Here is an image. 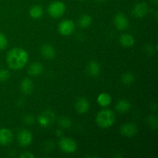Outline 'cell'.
I'll return each instance as SVG.
<instances>
[{
    "mask_svg": "<svg viewBox=\"0 0 158 158\" xmlns=\"http://www.w3.org/2000/svg\"><path fill=\"white\" fill-rule=\"evenodd\" d=\"M29 60V54L19 47H15L10 49L6 56V63L10 69L19 70L24 67Z\"/></svg>",
    "mask_w": 158,
    "mask_h": 158,
    "instance_id": "cell-1",
    "label": "cell"
},
{
    "mask_svg": "<svg viewBox=\"0 0 158 158\" xmlns=\"http://www.w3.org/2000/svg\"><path fill=\"white\" fill-rule=\"evenodd\" d=\"M55 121V114L51 110H46L40 114L38 117V122L43 127L51 126Z\"/></svg>",
    "mask_w": 158,
    "mask_h": 158,
    "instance_id": "cell-6",
    "label": "cell"
},
{
    "mask_svg": "<svg viewBox=\"0 0 158 158\" xmlns=\"http://www.w3.org/2000/svg\"><path fill=\"white\" fill-rule=\"evenodd\" d=\"M91 23H92V17L87 14L82 15L78 19V26L82 29L89 27Z\"/></svg>",
    "mask_w": 158,
    "mask_h": 158,
    "instance_id": "cell-21",
    "label": "cell"
},
{
    "mask_svg": "<svg viewBox=\"0 0 158 158\" xmlns=\"http://www.w3.org/2000/svg\"><path fill=\"white\" fill-rule=\"evenodd\" d=\"M35 122V118L32 114H28L24 117V123L27 125H31Z\"/></svg>",
    "mask_w": 158,
    "mask_h": 158,
    "instance_id": "cell-27",
    "label": "cell"
},
{
    "mask_svg": "<svg viewBox=\"0 0 158 158\" xmlns=\"http://www.w3.org/2000/svg\"><path fill=\"white\" fill-rule=\"evenodd\" d=\"M120 134L124 137H134L137 133V127L134 123H127L120 127Z\"/></svg>",
    "mask_w": 158,
    "mask_h": 158,
    "instance_id": "cell-11",
    "label": "cell"
},
{
    "mask_svg": "<svg viewBox=\"0 0 158 158\" xmlns=\"http://www.w3.org/2000/svg\"><path fill=\"white\" fill-rule=\"evenodd\" d=\"M97 2H105L106 0H96Z\"/></svg>",
    "mask_w": 158,
    "mask_h": 158,
    "instance_id": "cell-31",
    "label": "cell"
},
{
    "mask_svg": "<svg viewBox=\"0 0 158 158\" xmlns=\"http://www.w3.org/2000/svg\"><path fill=\"white\" fill-rule=\"evenodd\" d=\"M20 89L25 95H29L33 92L34 85L32 80L29 78H25L20 83Z\"/></svg>",
    "mask_w": 158,
    "mask_h": 158,
    "instance_id": "cell-14",
    "label": "cell"
},
{
    "mask_svg": "<svg viewBox=\"0 0 158 158\" xmlns=\"http://www.w3.org/2000/svg\"><path fill=\"white\" fill-rule=\"evenodd\" d=\"M20 158H34L35 155L32 154L31 152H28V151H25V152L22 153L19 155Z\"/></svg>",
    "mask_w": 158,
    "mask_h": 158,
    "instance_id": "cell-28",
    "label": "cell"
},
{
    "mask_svg": "<svg viewBox=\"0 0 158 158\" xmlns=\"http://www.w3.org/2000/svg\"><path fill=\"white\" fill-rule=\"evenodd\" d=\"M11 73L8 69H0V82H4L10 78Z\"/></svg>",
    "mask_w": 158,
    "mask_h": 158,
    "instance_id": "cell-24",
    "label": "cell"
},
{
    "mask_svg": "<svg viewBox=\"0 0 158 158\" xmlns=\"http://www.w3.org/2000/svg\"><path fill=\"white\" fill-rule=\"evenodd\" d=\"M59 147L63 152L72 154L77 149V144L73 139L70 137H63L59 142Z\"/></svg>",
    "mask_w": 158,
    "mask_h": 158,
    "instance_id": "cell-4",
    "label": "cell"
},
{
    "mask_svg": "<svg viewBox=\"0 0 158 158\" xmlns=\"http://www.w3.org/2000/svg\"><path fill=\"white\" fill-rule=\"evenodd\" d=\"M86 70L90 77H97L100 73V65L97 61H91L88 64Z\"/></svg>",
    "mask_w": 158,
    "mask_h": 158,
    "instance_id": "cell-17",
    "label": "cell"
},
{
    "mask_svg": "<svg viewBox=\"0 0 158 158\" xmlns=\"http://www.w3.org/2000/svg\"><path fill=\"white\" fill-rule=\"evenodd\" d=\"M135 77L131 72H127L123 73L121 77V81L124 85H131L134 83Z\"/></svg>",
    "mask_w": 158,
    "mask_h": 158,
    "instance_id": "cell-22",
    "label": "cell"
},
{
    "mask_svg": "<svg viewBox=\"0 0 158 158\" xmlns=\"http://www.w3.org/2000/svg\"><path fill=\"white\" fill-rule=\"evenodd\" d=\"M59 125L61 128L63 129H68L71 127L72 125V120L69 118L66 117H60V120H59Z\"/></svg>",
    "mask_w": 158,
    "mask_h": 158,
    "instance_id": "cell-23",
    "label": "cell"
},
{
    "mask_svg": "<svg viewBox=\"0 0 158 158\" xmlns=\"http://www.w3.org/2000/svg\"><path fill=\"white\" fill-rule=\"evenodd\" d=\"M56 136H61L62 135L61 130H57V131H56Z\"/></svg>",
    "mask_w": 158,
    "mask_h": 158,
    "instance_id": "cell-29",
    "label": "cell"
},
{
    "mask_svg": "<svg viewBox=\"0 0 158 158\" xmlns=\"http://www.w3.org/2000/svg\"><path fill=\"white\" fill-rule=\"evenodd\" d=\"M8 46V40L4 33L0 32V50L6 49Z\"/></svg>",
    "mask_w": 158,
    "mask_h": 158,
    "instance_id": "cell-25",
    "label": "cell"
},
{
    "mask_svg": "<svg viewBox=\"0 0 158 158\" xmlns=\"http://www.w3.org/2000/svg\"></svg>",
    "mask_w": 158,
    "mask_h": 158,
    "instance_id": "cell-32",
    "label": "cell"
},
{
    "mask_svg": "<svg viewBox=\"0 0 158 158\" xmlns=\"http://www.w3.org/2000/svg\"><path fill=\"white\" fill-rule=\"evenodd\" d=\"M114 23L118 30H125L129 26V20L127 17L122 12H119L115 15L114 19Z\"/></svg>",
    "mask_w": 158,
    "mask_h": 158,
    "instance_id": "cell-8",
    "label": "cell"
},
{
    "mask_svg": "<svg viewBox=\"0 0 158 158\" xmlns=\"http://www.w3.org/2000/svg\"><path fill=\"white\" fill-rule=\"evenodd\" d=\"M40 53L44 58L47 59V60H52V59L55 58L56 52L52 45L44 44L42 46L41 49H40Z\"/></svg>",
    "mask_w": 158,
    "mask_h": 158,
    "instance_id": "cell-13",
    "label": "cell"
},
{
    "mask_svg": "<svg viewBox=\"0 0 158 158\" xmlns=\"http://www.w3.org/2000/svg\"><path fill=\"white\" fill-rule=\"evenodd\" d=\"M66 12V6L61 1H54L48 7V13L54 19L60 18Z\"/></svg>",
    "mask_w": 158,
    "mask_h": 158,
    "instance_id": "cell-3",
    "label": "cell"
},
{
    "mask_svg": "<svg viewBox=\"0 0 158 158\" xmlns=\"http://www.w3.org/2000/svg\"><path fill=\"white\" fill-rule=\"evenodd\" d=\"M148 123L150 124V126L151 127V128H154V129H157V119L155 116L152 115L151 117H149L148 118Z\"/></svg>",
    "mask_w": 158,
    "mask_h": 158,
    "instance_id": "cell-26",
    "label": "cell"
},
{
    "mask_svg": "<svg viewBox=\"0 0 158 158\" xmlns=\"http://www.w3.org/2000/svg\"><path fill=\"white\" fill-rule=\"evenodd\" d=\"M43 71V66L42 63L35 62V63H31L27 69V73L31 77H37L40 76Z\"/></svg>",
    "mask_w": 158,
    "mask_h": 158,
    "instance_id": "cell-15",
    "label": "cell"
},
{
    "mask_svg": "<svg viewBox=\"0 0 158 158\" xmlns=\"http://www.w3.org/2000/svg\"><path fill=\"white\" fill-rule=\"evenodd\" d=\"M75 109L78 114H86L89 109V103L87 99H86L85 97L79 98L75 103Z\"/></svg>",
    "mask_w": 158,
    "mask_h": 158,
    "instance_id": "cell-12",
    "label": "cell"
},
{
    "mask_svg": "<svg viewBox=\"0 0 158 158\" xmlns=\"http://www.w3.org/2000/svg\"><path fill=\"white\" fill-rule=\"evenodd\" d=\"M75 30V24L70 19L62 20L58 25V32L63 36H69Z\"/></svg>",
    "mask_w": 158,
    "mask_h": 158,
    "instance_id": "cell-5",
    "label": "cell"
},
{
    "mask_svg": "<svg viewBox=\"0 0 158 158\" xmlns=\"http://www.w3.org/2000/svg\"><path fill=\"white\" fill-rule=\"evenodd\" d=\"M13 140V134L12 131L7 128L0 129V145L7 146L10 144Z\"/></svg>",
    "mask_w": 158,
    "mask_h": 158,
    "instance_id": "cell-10",
    "label": "cell"
},
{
    "mask_svg": "<svg viewBox=\"0 0 158 158\" xmlns=\"http://www.w3.org/2000/svg\"><path fill=\"white\" fill-rule=\"evenodd\" d=\"M134 43H135V40H134V36L130 34L124 33L122 34L120 37V43L122 46L125 48H130L131 46H134Z\"/></svg>",
    "mask_w": 158,
    "mask_h": 158,
    "instance_id": "cell-16",
    "label": "cell"
},
{
    "mask_svg": "<svg viewBox=\"0 0 158 158\" xmlns=\"http://www.w3.org/2000/svg\"><path fill=\"white\" fill-rule=\"evenodd\" d=\"M29 15L32 19H40L43 15V7L39 5H35V6H32L29 9Z\"/></svg>",
    "mask_w": 158,
    "mask_h": 158,
    "instance_id": "cell-20",
    "label": "cell"
},
{
    "mask_svg": "<svg viewBox=\"0 0 158 158\" xmlns=\"http://www.w3.org/2000/svg\"><path fill=\"white\" fill-rule=\"evenodd\" d=\"M131 107V105L129 101L126 100H119L117 102V105H116V110L118 113L120 114H125V113L128 112Z\"/></svg>",
    "mask_w": 158,
    "mask_h": 158,
    "instance_id": "cell-19",
    "label": "cell"
},
{
    "mask_svg": "<svg viewBox=\"0 0 158 158\" xmlns=\"http://www.w3.org/2000/svg\"><path fill=\"white\" fill-rule=\"evenodd\" d=\"M151 1L153 3H154L155 5H157V2H158V0H151Z\"/></svg>",
    "mask_w": 158,
    "mask_h": 158,
    "instance_id": "cell-30",
    "label": "cell"
},
{
    "mask_svg": "<svg viewBox=\"0 0 158 158\" xmlns=\"http://www.w3.org/2000/svg\"><path fill=\"white\" fill-rule=\"evenodd\" d=\"M149 12V7L146 2H139L134 6L132 14L135 18L142 19Z\"/></svg>",
    "mask_w": 158,
    "mask_h": 158,
    "instance_id": "cell-9",
    "label": "cell"
},
{
    "mask_svg": "<svg viewBox=\"0 0 158 158\" xmlns=\"http://www.w3.org/2000/svg\"><path fill=\"white\" fill-rule=\"evenodd\" d=\"M17 140H18V143L20 146L26 148L32 143V135L30 131L28 130H22L18 133Z\"/></svg>",
    "mask_w": 158,
    "mask_h": 158,
    "instance_id": "cell-7",
    "label": "cell"
},
{
    "mask_svg": "<svg viewBox=\"0 0 158 158\" xmlns=\"http://www.w3.org/2000/svg\"><path fill=\"white\" fill-rule=\"evenodd\" d=\"M116 121V116L110 110L104 109L100 110L96 117V122L100 127L106 129L114 125Z\"/></svg>",
    "mask_w": 158,
    "mask_h": 158,
    "instance_id": "cell-2",
    "label": "cell"
},
{
    "mask_svg": "<svg viewBox=\"0 0 158 158\" xmlns=\"http://www.w3.org/2000/svg\"><path fill=\"white\" fill-rule=\"evenodd\" d=\"M97 102L102 107H106L110 105L111 102H112V98L106 93H102V94H99V96L97 97Z\"/></svg>",
    "mask_w": 158,
    "mask_h": 158,
    "instance_id": "cell-18",
    "label": "cell"
}]
</instances>
